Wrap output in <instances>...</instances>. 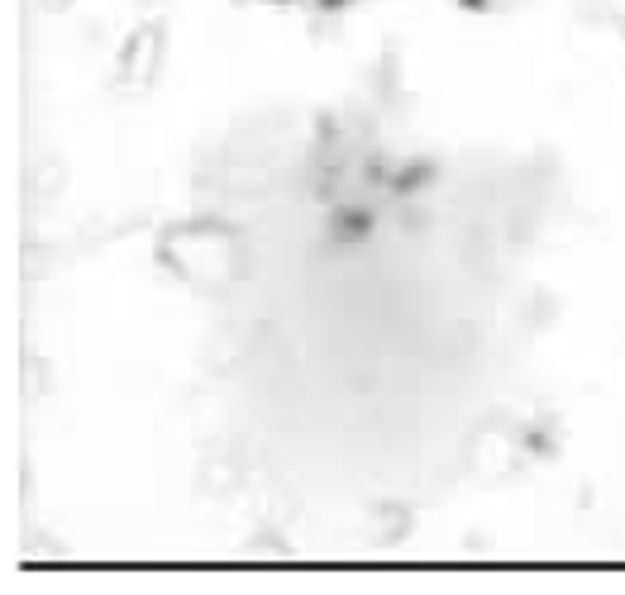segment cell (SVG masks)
<instances>
[{"mask_svg": "<svg viewBox=\"0 0 625 595\" xmlns=\"http://www.w3.org/2000/svg\"><path fill=\"white\" fill-rule=\"evenodd\" d=\"M368 215H340V219H334V238H344V243H354V238H363V234H368Z\"/></svg>", "mask_w": 625, "mask_h": 595, "instance_id": "obj_1", "label": "cell"}]
</instances>
